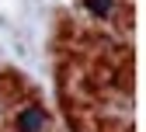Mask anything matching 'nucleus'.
<instances>
[{
    "label": "nucleus",
    "mask_w": 146,
    "mask_h": 132,
    "mask_svg": "<svg viewBox=\"0 0 146 132\" xmlns=\"http://www.w3.org/2000/svg\"><path fill=\"white\" fill-rule=\"evenodd\" d=\"M42 108H25L21 115H17V132H38L42 129Z\"/></svg>",
    "instance_id": "f257e3e1"
},
{
    "label": "nucleus",
    "mask_w": 146,
    "mask_h": 132,
    "mask_svg": "<svg viewBox=\"0 0 146 132\" xmlns=\"http://www.w3.org/2000/svg\"><path fill=\"white\" fill-rule=\"evenodd\" d=\"M84 4H87L90 14H98V17H108L115 11V0H84Z\"/></svg>",
    "instance_id": "f03ea898"
}]
</instances>
